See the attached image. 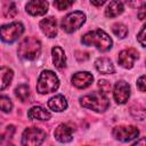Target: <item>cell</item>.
Returning <instances> with one entry per match:
<instances>
[{
	"label": "cell",
	"mask_w": 146,
	"mask_h": 146,
	"mask_svg": "<svg viewBox=\"0 0 146 146\" xmlns=\"http://www.w3.org/2000/svg\"><path fill=\"white\" fill-rule=\"evenodd\" d=\"M54 137H55L56 140L59 141V143H63V144L70 143V141H72V139H73V130H72V128H70L67 124L60 123V124H58L57 128L55 129V131H54Z\"/></svg>",
	"instance_id": "obj_14"
},
{
	"label": "cell",
	"mask_w": 146,
	"mask_h": 146,
	"mask_svg": "<svg viewBox=\"0 0 146 146\" xmlns=\"http://www.w3.org/2000/svg\"><path fill=\"white\" fill-rule=\"evenodd\" d=\"M145 75H141V76H139V79L137 80V87H138V89L141 91V92H145V90H146V87H145Z\"/></svg>",
	"instance_id": "obj_29"
},
{
	"label": "cell",
	"mask_w": 146,
	"mask_h": 146,
	"mask_svg": "<svg viewBox=\"0 0 146 146\" xmlns=\"http://www.w3.org/2000/svg\"><path fill=\"white\" fill-rule=\"evenodd\" d=\"M27 117L31 120L48 121L51 119V114L41 106H32L27 112Z\"/></svg>",
	"instance_id": "obj_17"
},
{
	"label": "cell",
	"mask_w": 146,
	"mask_h": 146,
	"mask_svg": "<svg viewBox=\"0 0 146 146\" xmlns=\"http://www.w3.org/2000/svg\"><path fill=\"white\" fill-rule=\"evenodd\" d=\"M49 3L43 0H32L29 1L25 6L26 13L32 16H43L48 11Z\"/></svg>",
	"instance_id": "obj_11"
},
{
	"label": "cell",
	"mask_w": 146,
	"mask_h": 146,
	"mask_svg": "<svg viewBox=\"0 0 146 146\" xmlns=\"http://www.w3.org/2000/svg\"><path fill=\"white\" fill-rule=\"evenodd\" d=\"M40 30L42 31V33L48 36V38H55L57 35V22H56V18L52 17V16H49V17H46L43 18L40 24Z\"/></svg>",
	"instance_id": "obj_13"
},
{
	"label": "cell",
	"mask_w": 146,
	"mask_h": 146,
	"mask_svg": "<svg viewBox=\"0 0 146 146\" xmlns=\"http://www.w3.org/2000/svg\"><path fill=\"white\" fill-rule=\"evenodd\" d=\"M105 2H106L105 0H102V1H95V0H90V3H91V5H94V6H97V7H98V6L104 5Z\"/></svg>",
	"instance_id": "obj_32"
},
{
	"label": "cell",
	"mask_w": 146,
	"mask_h": 146,
	"mask_svg": "<svg viewBox=\"0 0 146 146\" xmlns=\"http://www.w3.org/2000/svg\"><path fill=\"white\" fill-rule=\"evenodd\" d=\"M40 52H41V42L34 36H26L18 44L17 54L22 59L34 60L39 57Z\"/></svg>",
	"instance_id": "obj_3"
},
{
	"label": "cell",
	"mask_w": 146,
	"mask_h": 146,
	"mask_svg": "<svg viewBox=\"0 0 146 146\" xmlns=\"http://www.w3.org/2000/svg\"><path fill=\"white\" fill-rule=\"evenodd\" d=\"M95 67L102 74H113L115 72V67L108 57H98L95 60Z\"/></svg>",
	"instance_id": "obj_16"
},
{
	"label": "cell",
	"mask_w": 146,
	"mask_h": 146,
	"mask_svg": "<svg viewBox=\"0 0 146 146\" xmlns=\"http://www.w3.org/2000/svg\"><path fill=\"white\" fill-rule=\"evenodd\" d=\"M51 57H52V63L57 70H64L66 67V55L63 48L58 46L52 47Z\"/></svg>",
	"instance_id": "obj_15"
},
{
	"label": "cell",
	"mask_w": 146,
	"mask_h": 146,
	"mask_svg": "<svg viewBox=\"0 0 146 146\" xmlns=\"http://www.w3.org/2000/svg\"><path fill=\"white\" fill-rule=\"evenodd\" d=\"M131 146H146V144H145V138L144 137H141L140 139H138L136 143H133Z\"/></svg>",
	"instance_id": "obj_31"
},
{
	"label": "cell",
	"mask_w": 146,
	"mask_h": 146,
	"mask_svg": "<svg viewBox=\"0 0 146 146\" xmlns=\"http://www.w3.org/2000/svg\"><path fill=\"white\" fill-rule=\"evenodd\" d=\"M80 105L96 113H104L110 107V99L100 91H94L80 98Z\"/></svg>",
	"instance_id": "obj_2"
},
{
	"label": "cell",
	"mask_w": 146,
	"mask_h": 146,
	"mask_svg": "<svg viewBox=\"0 0 146 146\" xmlns=\"http://www.w3.org/2000/svg\"><path fill=\"white\" fill-rule=\"evenodd\" d=\"M72 84L79 89H86L89 86L92 84L94 82V75L87 71H82V72H76L73 76H72Z\"/></svg>",
	"instance_id": "obj_12"
},
{
	"label": "cell",
	"mask_w": 146,
	"mask_h": 146,
	"mask_svg": "<svg viewBox=\"0 0 146 146\" xmlns=\"http://www.w3.org/2000/svg\"><path fill=\"white\" fill-rule=\"evenodd\" d=\"M3 15L6 17H15L18 13L17 10V7H16V3L15 2H6L3 5Z\"/></svg>",
	"instance_id": "obj_24"
},
{
	"label": "cell",
	"mask_w": 146,
	"mask_h": 146,
	"mask_svg": "<svg viewBox=\"0 0 146 146\" xmlns=\"http://www.w3.org/2000/svg\"><path fill=\"white\" fill-rule=\"evenodd\" d=\"M112 135L116 140L128 143L138 137L139 130L135 125H116L113 128Z\"/></svg>",
	"instance_id": "obj_8"
},
{
	"label": "cell",
	"mask_w": 146,
	"mask_h": 146,
	"mask_svg": "<svg viewBox=\"0 0 146 146\" xmlns=\"http://www.w3.org/2000/svg\"><path fill=\"white\" fill-rule=\"evenodd\" d=\"M146 3H143V6L139 8V11H138V17H139V19H144L145 18V16H146Z\"/></svg>",
	"instance_id": "obj_30"
},
{
	"label": "cell",
	"mask_w": 146,
	"mask_h": 146,
	"mask_svg": "<svg viewBox=\"0 0 146 146\" xmlns=\"http://www.w3.org/2000/svg\"><path fill=\"white\" fill-rule=\"evenodd\" d=\"M67 100L63 95H56L48 100V107L54 112H63L67 108Z\"/></svg>",
	"instance_id": "obj_18"
},
{
	"label": "cell",
	"mask_w": 146,
	"mask_h": 146,
	"mask_svg": "<svg viewBox=\"0 0 146 146\" xmlns=\"http://www.w3.org/2000/svg\"><path fill=\"white\" fill-rule=\"evenodd\" d=\"M123 10H124V6L121 1H111L105 9V16L108 18H113L121 15Z\"/></svg>",
	"instance_id": "obj_19"
},
{
	"label": "cell",
	"mask_w": 146,
	"mask_h": 146,
	"mask_svg": "<svg viewBox=\"0 0 146 146\" xmlns=\"http://www.w3.org/2000/svg\"><path fill=\"white\" fill-rule=\"evenodd\" d=\"M81 43L84 46H92L97 48L99 51L106 52L111 50L113 46V40L105 31L97 29L83 34L81 38Z\"/></svg>",
	"instance_id": "obj_1"
},
{
	"label": "cell",
	"mask_w": 146,
	"mask_h": 146,
	"mask_svg": "<svg viewBox=\"0 0 146 146\" xmlns=\"http://www.w3.org/2000/svg\"><path fill=\"white\" fill-rule=\"evenodd\" d=\"M145 34H146V25H143L140 32L138 33L137 35V41L140 43L141 47H145L146 46V41H145Z\"/></svg>",
	"instance_id": "obj_28"
},
{
	"label": "cell",
	"mask_w": 146,
	"mask_h": 146,
	"mask_svg": "<svg viewBox=\"0 0 146 146\" xmlns=\"http://www.w3.org/2000/svg\"><path fill=\"white\" fill-rule=\"evenodd\" d=\"M15 96L21 100V102H27L29 98H30V88L27 84L25 83H22V84H18L16 88H15Z\"/></svg>",
	"instance_id": "obj_22"
},
{
	"label": "cell",
	"mask_w": 146,
	"mask_h": 146,
	"mask_svg": "<svg viewBox=\"0 0 146 146\" xmlns=\"http://www.w3.org/2000/svg\"><path fill=\"white\" fill-rule=\"evenodd\" d=\"M138 57H139L138 51L133 48H129V49H124V50L120 51L117 62H119L120 66H122L123 68L130 70L133 67V64L138 59Z\"/></svg>",
	"instance_id": "obj_10"
},
{
	"label": "cell",
	"mask_w": 146,
	"mask_h": 146,
	"mask_svg": "<svg viewBox=\"0 0 146 146\" xmlns=\"http://www.w3.org/2000/svg\"><path fill=\"white\" fill-rule=\"evenodd\" d=\"M84 22H86V14L80 10H76L67 14L65 17L62 18L60 27L66 33H73L76 30H79L84 24Z\"/></svg>",
	"instance_id": "obj_7"
},
{
	"label": "cell",
	"mask_w": 146,
	"mask_h": 146,
	"mask_svg": "<svg viewBox=\"0 0 146 146\" xmlns=\"http://www.w3.org/2000/svg\"><path fill=\"white\" fill-rule=\"evenodd\" d=\"M14 133H15V127L8 125L5 132L0 135V146H15L13 143Z\"/></svg>",
	"instance_id": "obj_21"
},
{
	"label": "cell",
	"mask_w": 146,
	"mask_h": 146,
	"mask_svg": "<svg viewBox=\"0 0 146 146\" xmlns=\"http://www.w3.org/2000/svg\"><path fill=\"white\" fill-rule=\"evenodd\" d=\"M74 1H68V0H58L54 2V6L58 9V10H65L68 9L71 6H73Z\"/></svg>",
	"instance_id": "obj_26"
},
{
	"label": "cell",
	"mask_w": 146,
	"mask_h": 146,
	"mask_svg": "<svg viewBox=\"0 0 146 146\" xmlns=\"http://www.w3.org/2000/svg\"><path fill=\"white\" fill-rule=\"evenodd\" d=\"M0 110L5 113H9L13 110V102L8 96L0 95Z\"/></svg>",
	"instance_id": "obj_25"
},
{
	"label": "cell",
	"mask_w": 146,
	"mask_h": 146,
	"mask_svg": "<svg viewBox=\"0 0 146 146\" xmlns=\"http://www.w3.org/2000/svg\"><path fill=\"white\" fill-rule=\"evenodd\" d=\"M130 86L128 82H125L124 80H119L115 84H114V89H113V97L114 100L117 104H125L130 97Z\"/></svg>",
	"instance_id": "obj_9"
},
{
	"label": "cell",
	"mask_w": 146,
	"mask_h": 146,
	"mask_svg": "<svg viewBox=\"0 0 146 146\" xmlns=\"http://www.w3.org/2000/svg\"><path fill=\"white\" fill-rule=\"evenodd\" d=\"M46 138L47 133L44 130L36 127H30L23 131L21 144L22 146H41Z\"/></svg>",
	"instance_id": "obj_6"
},
{
	"label": "cell",
	"mask_w": 146,
	"mask_h": 146,
	"mask_svg": "<svg viewBox=\"0 0 146 146\" xmlns=\"http://www.w3.org/2000/svg\"><path fill=\"white\" fill-rule=\"evenodd\" d=\"M14 78V71L7 66L0 67V91L6 89Z\"/></svg>",
	"instance_id": "obj_20"
},
{
	"label": "cell",
	"mask_w": 146,
	"mask_h": 146,
	"mask_svg": "<svg viewBox=\"0 0 146 146\" xmlns=\"http://www.w3.org/2000/svg\"><path fill=\"white\" fill-rule=\"evenodd\" d=\"M112 32L119 39H124L128 35V27L123 23H115L112 25Z\"/></svg>",
	"instance_id": "obj_23"
},
{
	"label": "cell",
	"mask_w": 146,
	"mask_h": 146,
	"mask_svg": "<svg viewBox=\"0 0 146 146\" xmlns=\"http://www.w3.org/2000/svg\"><path fill=\"white\" fill-rule=\"evenodd\" d=\"M59 87L58 76L50 70H44L40 73L36 82V91L41 95L54 92Z\"/></svg>",
	"instance_id": "obj_4"
},
{
	"label": "cell",
	"mask_w": 146,
	"mask_h": 146,
	"mask_svg": "<svg viewBox=\"0 0 146 146\" xmlns=\"http://www.w3.org/2000/svg\"><path fill=\"white\" fill-rule=\"evenodd\" d=\"M24 33V25L21 22H11L0 26V39L6 43H13Z\"/></svg>",
	"instance_id": "obj_5"
},
{
	"label": "cell",
	"mask_w": 146,
	"mask_h": 146,
	"mask_svg": "<svg viewBox=\"0 0 146 146\" xmlns=\"http://www.w3.org/2000/svg\"><path fill=\"white\" fill-rule=\"evenodd\" d=\"M98 87L100 88V92H103L105 95L111 91V83L107 80H99L98 81Z\"/></svg>",
	"instance_id": "obj_27"
}]
</instances>
